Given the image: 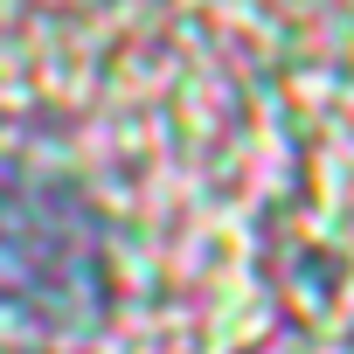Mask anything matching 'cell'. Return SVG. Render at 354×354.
Returning a JSON list of instances; mask_svg holds the SVG:
<instances>
[{
	"mask_svg": "<svg viewBox=\"0 0 354 354\" xmlns=\"http://www.w3.org/2000/svg\"><path fill=\"white\" fill-rule=\"evenodd\" d=\"M0 313L28 333H84L104 313V230L63 174L0 167Z\"/></svg>",
	"mask_w": 354,
	"mask_h": 354,
	"instance_id": "6da1fadb",
	"label": "cell"
}]
</instances>
